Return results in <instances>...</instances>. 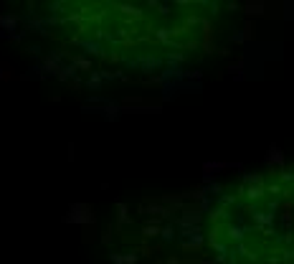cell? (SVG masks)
Here are the masks:
<instances>
[{"label":"cell","mask_w":294,"mask_h":264,"mask_svg":"<svg viewBox=\"0 0 294 264\" xmlns=\"http://www.w3.org/2000/svg\"><path fill=\"white\" fill-rule=\"evenodd\" d=\"M269 162H276V165H282V162H284L282 153H279L276 147H272V150H269Z\"/></svg>","instance_id":"1"},{"label":"cell","mask_w":294,"mask_h":264,"mask_svg":"<svg viewBox=\"0 0 294 264\" xmlns=\"http://www.w3.org/2000/svg\"><path fill=\"white\" fill-rule=\"evenodd\" d=\"M264 196V188H249V198H261Z\"/></svg>","instance_id":"2"}]
</instances>
